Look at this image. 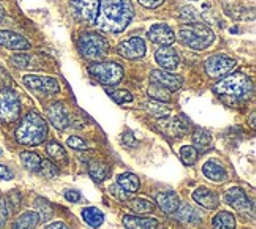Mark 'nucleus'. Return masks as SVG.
I'll use <instances>...</instances> for the list:
<instances>
[{"label": "nucleus", "instance_id": "nucleus-9", "mask_svg": "<svg viewBox=\"0 0 256 229\" xmlns=\"http://www.w3.org/2000/svg\"><path fill=\"white\" fill-rule=\"evenodd\" d=\"M238 62L226 56H214L206 62V73L214 79H222L226 74H230L236 68Z\"/></svg>", "mask_w": 256, "mask_h": 229}, {"label": "nucleus", "instance_id": "nucleus-42", "mask_svg": "<svg viewBox=\"0 0 256 229\" xmlns=\"http://www.w3.org/2000/svg\"><path fill=\"white\" fill-rule=\"evenodd\" d=\"M13 87V79L8 74L6 70L0 68V90H5V88H12Z\"/></svg>", "mask_w": 256, "mask_h": 229}, {"label": "nucleus", "instance_id": "nucleus-38", "mask_svg": "<svg viewBox=\"0 0 256 229\" xmlns=\"http://www.w3.org/2000/svg\"><path fill=\"white\" fill-rule=\"evenodd\" d=\"M179 19L180 21H185V24H194L198 22V13H196V10L192 8V6H185L179 12Z\"/></svg>", "mask_w": 256, "mask_h": 229}, {"label": "nucleus", "instance_id": "nucleus-31", "mask_svg": "<svg viewBox=\"0 0 256 229\" xmlns=\"http://www.w3.org/2000/svg\"><path fill=\"white\" fill-rule=\"evenodd\" d=\"M21 162L24 164L26 169L28 171H40L42 168V158L38 154H34V152H22L21 154Z\"/></svg>", "mask_w": 256, "mask_h": 229}, {"label": "nucleus", "instance_id": "nucleus-50", "mask_svg": "<svg viewBox=\"0 0 256 229\" xmlns=\"http://www.w3.org/2000/svg\"><path fill=\"white\" fill-rule=\"evenodd\" d=\"M4 18H5V10H4L2 6H0V22L4 21Z\"/></svg>", "mask_w": 256, "mask_h": 229}, {"label": "nucleus", "instance_id": "nucleus-45", "mask_svg": "<svg viewBox=\"0 0 256 229\" xmlns=\"http://www.w3.org/2000/svg\"><path fill=\"white\" fill-rule=\"evenodd\" d=\"M81 193L76 190H66L65 192V199L68 202H80L81 201Z\"/></svg>", "mask_w": 256, "mask_h": 229}, {"label": "nucleus", "instance_id": "nucleus-39", "mask_svg": "<svg viewBox=\"0 0 256 229\" xmlns=\"http://www.w3.org/2000/svg\"><path fill=\"white\" fill-rule=\"evenodd\" d=\"M42 172L46 178H49V180H54V178L60 174V169H58L52 162H42Z\"/></svg>", "mask_w": 256, "mask_h": 229}, {"label": "nucleus", "instance_id": "nucleus-1", "mask_svg": "<svg viewBox=\"0 0 256 229\" xmlns=\"http://www.w3.org/2000/svg\"><path fill=\"white\" fill-rule=\"evenodd\" d=\"M134 16L130 0H100V10L95 19L98 30L120 34L128 27Z\"/></svg>", "mask_w": 256, "mask_h": 229}, {"label": "nucleus", "instance_id": "nucleus-23", "mask_svg": "<svg viewBox=\"0 0 256 229\" xmlns=\"http://www.w3.org/2000/svg\"><path fill=\"white\" fill-rule=\"evenodd\" d=\"M124 226L126 229H156L158 228V220L155 218H144V216H124Z\"/></svg>", "mask_w": 256, "mask_h": 229}, {"label": "nucleus", "instance_id": "nucleus-46", "mask_svg": "<svg viewBox=\"0 0 256 229\" xmlns=\"http://www.w3.org/2000/svg\"><path fill=\"white\" fill-rule=\"evenodd\" d=\"M0 178L4 180H12L13 178V171L5 164H0Z\"/></svg>", "mask_w": 256, "mask_h": 229}, {"label": "nucleus", "instance_id": "nucleus-5", "mask_svg": "<svg viewBox=\"0 0 256 229\" xmlns=\"http://www.w3.org/2000/svg\"><path fill=\"white\" fill-rule=\"evenodd\" d=\"M253 84L248 76L242 73L230 74L228 78H223L222 81L215 86V92L218 95H230V96H245L252 92Z\"/></svg>", "mask_w": 256, "mask_h": 229}, {"label": "nucleus", "instance_id": "nucleus-16", "mask_svg": "<svg viewBox=\"0 0 256 229\" xmlns=\"http://www.w3.org/2000/svg\"><path fill=\"white\" fill-rule=\"evenodd\" d=\"M0 46L12 49V51H28L30 49V43L22 35L10 30H0Z\"/></svg>", "mask_w": 256, "mask_h": 229}, {"label": "nucleus", "instance_id": "nucleus-48", "mask_svg": "<svg viewBox=\"0 0 256 229\" xmlns=\"http://www.w3.org/2000/svg\"><path fill=\"white\" fill-rule=\"evenodd\" d=\"M122 141H124V144H125V146H128V147H134V146H138L136 138H134V136H133V133H130V132H126V133L124 134Z\"/></svg>", "mask_w": 256, "mask_h": 229}, {"label": "nucleus", "instance_id": "nucleus-49", "mask_svg": "<svg viewBox=\"0 0 256 229\" xmlns=\"http://www.w3.org/2000/svg\"><path fill=\"white\" fill-rule=\"evenodd\" d=\"M46 229H70L68 228L65 223H62V222H57V223H52V224H49Z\"/></svg>", "mask_w": 256, "mask_h": 229}, {"label": "nucleus", "instance_id": "nucleus-8", "mask_svg": "<svg viewBox=\"0 0 256 229\" xmlns=\"http://www.w3.org/2000/svg\"><path fill=\"white\" fill-rule=\"evenodd\" d=\"M22 81L27 88H30L32 92H36V94L54 95L60 92V84H58V81H56L54 78H49V76L26 74Z\"/></svg>", "mask_w": 256, "mask_h": 229}, {"label": "nucleus", "instance_id": "nucleus-24", "mask_svg": "<svg viewBox=\"0 0 256 229\" xmlns=\"http://www.w3.org/2000/svg\"><path fill=\"white\" fill-rule=\"evenodd\" d=\"M117 185H119L125 193L133 196L134 193H138V190H140L141 182H140V178H138V176H134L132 172H125L117 177Z\"/></svg>", "mask_w": 256, "mask_h": 229}, {"label": "nucleus", "instance_id": "nucleus-30", "mask_svg": "<svg viewBox=\"0 0 256 229\" xmlns=\"http://www.w3.org/2000/svg\"><path fill=\"white\" fill-rule=\"evenodd\" d=\"M46 148H48L49 156H51L57 164H66L68 163V155L65 152V148L60 144H58L57 141H51V142L48 144Z\"/></svg>", "mask_w": 256, "mask_h": 229}, {"label": "nucleus", "instance_id": "nucleus-21", "mask_svg": "<svg viewBox=\"0 0 256 229\" xmlns=\"http://www.w3.org/2000/svg\"><path fill=\"white\" fill-rule=\"evenodd\" d=\"M202 172L209 180H212L215 184H223L228 180V172H226L224 166L220 164L218 162H214V160L208 162L202 166Z\"/></svg>", "mask_w": 256, "mask_h": 229}, {"label": "nucleus", "instance_id": "nucleus-14", "mask_svg": "<svg viewBox=\"0 0 256 229\" xmlns=\"http://www.w3.org/2000/svg\"><path fill=\"white\" fill-rule=\"evenodd\" d=\"M150 79L154 84H158V86L164 87L166 90H170L171 94L180 90V87L184 86V79L180 76L172 74L170 72H166V70H155V72H152V74H150Z\"/></svg>", "mask_w": 256, "mask_h": 229}, {"label": "nucleus", "instance_id": "nucleus-12", "mask_svg": "<svg viewBox=\"0 0 256 229\" xmlns=\"http://www.w3.org/2000/svg\"><path fill=\"white\" fill-rule=\"evenodd\" d=\"M226 202H228L232 208H236L239 214H242L245 216L250 215L253 218V204L242 188H231V190L226 193Z\"/></svg>", "mask_w": 256, "mask_h": 229}, {"label": "nucleus", "instance_id": "nucleus-34", "mask_svg": "<svg viewBox=\"0 0 256 229\" xmlns=\"http://www.w3.org/2000/svg\"><path fill=\"white\" fill-rule=\"evenodd\" d=\"M35 204H36V214H38V216H40V222H48L49 218L52 216V206L49 204V201H46V199H43V198H36V201H35Z\"/></svg>", "mask_w": 256, "mask_h": 229}, {"label": "nucleus", "instance_id": "nucleus-19", "mask_svg": "<svg viewBox=\"0 0 256 229\" xmlns=\"http://www.w3.org/2000/svg\"><path fill=\"white\" fill-rule=\"evenodd\" d=\"M193 201L198 206L208 208V210H215V208L218 207V204H220V198L216 193L210 192L209 188L201 186L193 193Z\"/></svg>", "mask_w": 256, "mask_h": 229}, {"label": "nucleus", "instance_id": "nucleus-25", "mask_svg": "<svg viewBox=\"0 0 256 229\" xmlns=\"http://www.w3.org/2000/svg\"><path fill=\"white\" fill-rule=\"evenodd\" d=\"M88 174H90V177L94 178L95 182L102 184V182L106 180L108 177H110L111 168L108 166L106 163H103V162H92L90 166H88Z\"/></svg>", "mask_w": 256, "mask_h": 229}, {"label": "nucleus", "instance_id": "nucleus-47", "mask_svg": "<svg viewBox=\"0 0 256 229\" xmlns=\"http://www.w3.org/2000/svg\"><path fill=\"white\" fill-rule=\"evenodd\" d=\"M142 6H146V8H150V10H154V8H158L164 0H138Z\"/></svg>", "mask_w": 256, "mask_h": 229}, {"label": "nucleus", "instance_id": "nucleus-4", "mask_svg": "<svg viewBox=\"0 0 256 229\" xmlns=\"http://www.w3.org/2000/svg\"><path fill=\"white\" fill-rule=\"evenodd\" d=\"M78 49L87 60H102L110 52V43L96 32H86L78 40Z\"/></svg>", "mask_w": 256, "mask_h": 229}, {"label": "nucleus", "instance_id": "nucleus-43", "mask_svg": "<svg viewBox=\"0 0 256 229\" xmlns=\"http://www.w3.org/2000/svg\"><path fill=\"white\" fill-rule=\"evenodd\" d=\"M66 144H68V147L74 148V150H86V148H87V142L84 141V139L78 138V136H72V138H68Z\"/></svg>", "mask_w": 256, "mask_h": 229}, {"label": "nucleus", "instance_id": "nucleus-15", "mask_svg": "<svg viewBox=\"0 0 256 229\" xmlns=\"http://www.w3.org/2000/svg\"><path fill=\"white\" fill-rule=\"evenodd\" d=\"M147 38L152 43L160 44V46H170L176 42V35L172 32V28L166 24H155L150 27V30L147 32Z\"/></svg>", "mask_w": 256, "mask_h": 229}, {"label": "nucleus", "instance_id": "nucleus-32", "mask_svg": "<svg viewBox=\"0 0 256 229\" xmlns=\"http://www.w3.org/2000/svg\"><path fill=\"white\" fill-rule=\"evenodd\" d=\"M149 96L155 102H160V103H170L171 102V92L166 90L164 87L158 86V84H152L149 87Z\"/></svg>", "mask_w": 256, "mask_h": 229}, {"label": "nucleus", "instance_id": "nucleus-13", "mask_svg": "<svg viewBox=\"0 0 256 229\" xmlns=\"http://www.w3.org/2000/svg\"><path fill=\"white\" fill-rule=\"evenodd\" d=\"M48 117L57 130H66L72 125V116L64 103H54L48 108Z\"/></svg>", "mask_w": 256, "mask_h": 229}, {"label": "nucleus", "instance_id": "nucleus-41", "mask_svg": "<svg viewBox=\"0 0 256 229\" xmlns=\"http://www.w3.org/2000/svg\"><path fill=\"white\" fill-rule=\"evenodd\" d=\"M10 218V202L5 196L0 194V229L5 228Z\"/></svg>", "mask_w": 256, "mask_h": 229}, {"label": "nucleus", "instance_id": "nucleus-40", "mask_svg": "<svg viewBox=\"0 0 256 229\" xmlns=\"http://www.w3.org/2000/svg\"><path fill=\"white\" fill-rule=\"evenodd\" d=\"M110 94V96L114 100L116 103H119V104H125V103H132L134 96L128 92V90H114V92H108Z\"/></svg>", "mask_w": 256, "mask_h": 229}, {"label": "nucleus", "instance_id": "nucleus-29", "mask_svg": "<svg viewBox=\"0 0 256 229\" xmlns=\"http://www.w3.org/2000/svg\"><path fill=\"white\" fill-rule=\"evenodd\" d=\"M128 207L132 208L133 212L136 214H142V215H147V214H152L155 210V204L150 201V199H146V198H136V199H132Z\"/></svg>", "mask_w": 256, "mask_h": 229}, {"label": "nucleus", "instance_id": "nucleus-22", "mask_svg": "<svg viewBox=\"0 0 256 229\" xmlns=\"http://www.w3.org/2000/svg\"><path fill=\"white\" fill-rule=\"evenodd\" d=\"M201 216L202 215L198 212V208H194L190 204H182L176 210V218L185 224H198L201 223Z\"/></svg>", "mask_w": 256, "mask_h": 229}, {"label": "nucleus", "instance_id": "nucleus-36", "mask_svg": "<svg viewBox=\"0 0 256 229\" xmlns=\"http://www.w3.org/2000/svg\"><path fill=\"white\" fill-rule=\"evenodd\" d=\"M180 160L186 164V166H193L196 162H198V150L192 146H185L180 148Z\"/></svg>", "mask_w": 256, "mask_h": 229}, {"label": "nucleus", "instance_id": "nucleus-7", "mask_svg": "<svg viewBox=\"0 0 256 229\" xmlns=\"http://www.w3.org/2000/svg\"><path fill=\"white\" fill-rule=\"evenodd\" d=\"M21 117V100L12 88L0 90V120L13 124Z\"/></svg>", "mask_w": 256, "mask_h": 229}, {"label": "nucleus", "instance_id": "nucleus-35", "mask_svg": "<svg viewBox=\"0 0 256 229\" xmlns=\"http://www.w3.org/2000/svg\"><path fill=\"white\" fill-rule=\"evenodd\" d=\"M146 108L149 109V112L154 114L155 117H168L171 114V108L168 104H166V103H160V102H155V100H152V102L147 103Z\"/></svg>", "mask_w": 256, "mask_h": 229}, {"label": "nucleus", "instance_id": "nucleus-28", "mask_svg": "<svg viewBox=\"0 0 256 229\" xmlns=\"http://www.w3.org/2000/svg\"><path fill=\"white\" fill-rule=\"evenodd\" d=\"M214 229H236L238 223H236V216L230 212H220L214 218L212 222Z\"/></svg>", "mask_w": 256, "mask_h": 229}, {"label": "nucleus", "instance_id": "nucleus-11", "mask_svg": "<svg viewBox=\"0 0 256 229\" xmlns=\"http://www.w3.org/2000/svg\"><path fill=\"white\" fill-rule=\"evenodd\" d=\"M190 120L185 116H176V117H170L163 120L158 128L170 138H180L184 134H186L190 132Z\"/></svg>", "mask_w": 256, "mask_h": 229}, {"label": "nucleus", "instance_id": "nucleus-44", "mask_svg": "<svg viewBox=\"0 0 256 229\" xmlns=\"http://www.w3.org/2000/svg\"><path fill=\"white\" fill-rule=\"evenodd\" d=\"M110 192H111V194L112 196H116L117 199H120V201H128V199L132 198V194H128V193H125L122 188L119 186V185H112L111 188H110Z\"/></svg>", "mask_w": 256, "mask_h": 229}, {"label": "nucleus", "instance_id": "nucleus-33", "mask_svg": "<svg viewBox=\"0 0 256 229\" xmlns=\"http://www.w3.org/2000/svg\"><path fill=\"white\" fill-rule=\"evenodd\" d=\"M193 144L198 148H208L212 144V134L204 128H196L193 133Z\"/></svg>", "mask_w": 256, "mask_h": 229}, {"label": "nucleus", "instance_id": "nucleus-6", "mask_svg": "<svg viewBox=\"0 0 256 229\" xmlns=\"http://www.w3.org/2000/svg\"><path fill=\"white\" fill-rule=\"evenodd\" d=\"M88 73L103 86H114L122 81L124 68L116 62H95L88 66Z\"/></svg>", "mask_w": 256, "mask_h": 229}, {"label": "nucleus", "instance_id": "nucleus-10", "mask_svg": "<svg viewBox=\"0 0 256 229\" xmlns=\"http://www.w3.org/2000/svg\"><path fill=\"white\" fill-rule=\"evenodd\" d=\"M117 52H119V56L128 58V60H138V58L146 56L147 46L142 38L133 36V38L125 40V42H122L119 46H117Z\"/></svg>", "mask_w": 256, "mask_h": 229}, {"label": "nucleus", "instance_id": "nucleus-3", "mask_svg": "<svg viewBox=\"0 0 256 229\" xmlns=\"http://www.w3.org/2000/svg\"><path fill=\"white\" fill-rule=\"evenodd\" d=\"M179 38H180V42L185 46L194 49V51H202V49H208L215 42V35L210 30V27L204 26L201 22L185 24L184 27H180Z\"/></svg>", "mask_w": 256, "mask_h": 229}, {"label": "nucleus", "instance_id": "nucleus-2", "mask_svg": "<svg viewBox=\"0 0 256 229\" xmlns=\"http://www.w3.org/2000/svg\"><path fill=\"white\" fill-rule=\"evenodd\" d=\"M48 132H49V126L44 118L38 112L30 111L27 116H24L21 124L16 128L14 136L19 144L35 147L46 141Z\"/></svg>", "mask_w": 256, "mask_h": 229}, {"label": "nucleus", "instance_id": "nucleus-26", "mask_svg": "<svg viewBox=\"0 0 256 229\" xmlns=\"http://www.w3.org/2000/svg\"><path fill=\"white\" fill-rule=\"evenodd\" d=\"M40 223V216L36 212H26L13 223V229H36Z\"/></svg>", "mask_w": 256, "mask_h": 229}, {"label": "nucleus", "instance_id": "nucleus-27", "mask_svg": "<svg viewBox=\"0 0 256 229\" xmlns=\"http://www.w3.org/2000/svg\"><path fill=\"white\" fill-rule=\"evenodd\" d=\"M82 220L92 228H100L104 222V215L96 207H87L82 210Z\"/></svg>", "mask_w": 256, "mask_h": 229}, {"label": "nucleus", "instance_id": "nucleus-37", "mask_svg": "<svg viewBox=\"0 0 256 229\" xmlns=\"http://www.w3.org/2000/svg\"><path fill=\"white\" fill-rule=\"evenodd\" d=\"M12 64L18 68H36L34 64H35V58L32 56H26V54H19V56H14L12 57Z\"/></svg>", "mask_w": 256, "mask_h": 229}, {"label": "nucleus", "instance_id": "nucleus-20", "mask_svg": "<svg viewBox=\"0 0 256 229\" xmlns=\"http://www.w3.org/2000/svg\"><path fill=\"white\" fill-rule=\"evenodd\" d=\"M156 206H158L164 214L172 215L180 206V199L174 192H163L156 194Z\"/></svg>", "mask_w": 256, "mask_h": 229}, {"label": "nucleus", "instance_id": "nucleus-17", "mask_svg": "<svg viewBox=\"0 0 256 229\" xmlns=\"http://www.w3.org/2000/svg\"><path fill=\"white\" fill-rule=\"evenodd\" d=\"M72 5L82 19L86 21H95L100 10V0H70Z\"/></svg>", "mask_w": 256, "mask_h": 229}, {"label": "nucleus", "instance_id": "nucleus-18", "mask_svg": "<svg viewBox=\"0 0 256 229\" xmlns=\"http://www.w3.org/2000/svg\"><path fill=\"white\" fill-rule=\"evenodd\" d=\"M155 58L158 65L163 70H166V72H172V70L179 66V56H177V52L171 46H160L155 54Z\"/></svg>", "mask_w": 256, "mask_h": 229}]
</instances>
